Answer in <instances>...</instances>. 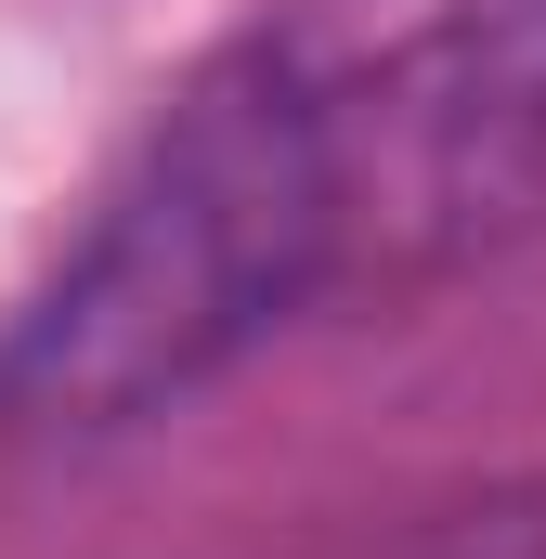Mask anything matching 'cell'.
I'll return each instance as SVG.
<instances>
[{"instance_id":"obj_1","label":"cell","mask_w":546,"mask_h":559,"mask_svg":"<svg viewBox=\"0 0 546 559\" xmlns=\"http://www.w3.org/2000/svg\"><path fill=\"white\" fill-rule=\"evenodd\" d=\"M325 261H339L325 105L286 66H222L156 118L143 169L79 235L66 286L26 312L13 391L52 417H131L209 378L235 338H261Z\"/></svg>"},{"instance_id":"obj_2","label":"cell","mask_w":546,"mask_h":559,"mask_svg":"<svg viewBox=\"0 0 546 559\" xmlns=\"http://www.w3.org/2000/svg\"><path fill=\"white\" fill-rule=\"evenodd\" d=\"M416 559H546V481H534V495H482V508H455Z\"/></svg>"}]
</instances>
